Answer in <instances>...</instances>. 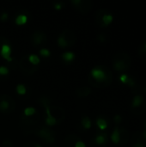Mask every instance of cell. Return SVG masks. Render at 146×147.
<instances>
[{"label":"cell","instance_id":"cell-19","mask_svg":"<svg viewBox=\"0 0 146 147\" xmlns=\"http://www.w3.org/2000/svg\"><path fill=\"white\" fill-rule=\"evenodd\" d=\"M15 90H16L17 94H19V95H21V96H23V95H25V94L27 93V89H26V87H25L23 84H19L16 86Z\"/></svg>","mask_w":146,"mask_h":147},{"label":"cell","instance_id":"cell-2","mask_svg":"<svg viewBox=\"0 0 146 147\" xmlns=\"http://www.w3.org/2000/svg\"><path fill=\"white\" fill-rule=\"evenodd\" d=\"M90 75H91V77L96 81V82H98V83H110L108 80V78L109 77H112V74L111 75H109V76H108V73L104 71V70H102V69H101V68H99V67H96V68H93L92 70H91V71H90Z\"/></svg>","mask_w":146,"mask_h":147},{"label":"cell","instance_id":"cell-17","mask_svg":"<svg viewBox=\"0 0 146 147\" xmlns=\"http://www.w3.org/2000/svg\"><path fill=\"white\" fill-rule=\"evenodd\" d=\"M28 61H29L32 65H37L40 64V58H39L37 55H35V54H30V55L28 56Z\"/></svg>","mask_w":146,"mask_h":147},{"label":"cell","instance_id":"cell-18","mask_svg":"<svg viewBox=\"0 0 146 147\" xmlns=\"http://www.w3.org/2000/svg\"><path fill=\"white\" fill-rule=\"evenodd\" d=\"M23 113H24V115H25V116L29 117V116H33V115L36 113V110H35V109L33 108V107H28V108H26V109H24Z\"/></svg>","mask_w":146,"mask_h":147},{"label":"cell","instance_id":"cell-33","mask_svg":"<svg viewBox=\"0 0 146 147\" xmlns=\"http://www.w3.org/2000/svg\"><path fill=\"white\" fill-rule=\"evenodd\" d=\"M145 92H146V87H145Z\"/></svg>","mask_w":146,"mask_h":147},{"label":"cell","instance_id":"cell-11","mask_svg":"<svg viewBox=\"0 0 146 147\" xmlns=\"http://www.w3.org/2000/svg\"><path fill=\"white\" fill-rule=\"evenodd\" d=\"M113 20H114V16H113L112 15H110V14H105V15H103L102 17V23H103V25H105V26L109 25V24L113 22Z\"/></svg>","mask_w":146,"mask_h":147},{"label":"cell","instance_id":"cell-31","mask_svg":"<svg viewBox=\"0 0 146 147\" xmlns=\"http://www.w3.org/2000/svg\"><path fill=\"white\" fill-rule=\"evenodd\" d=\"M35 147H42V146H36Z\"/></svg>","mask_w":146,"mask_h":147},{"label":"cell","instance_id":"cell-1","mask_svg":"<svg viewBox=\"0 0 146 147\" xmlns=\"http://www.w3.org/2000/svg\"><path fill=\"white\" fill-rule=\"evenodd\" d=\"M131 64V59H129V56L127 54L122 53L121 58H116V59L114 62V68L118 71H126L129 68V65Z\"/></svg>","mask_w":146,"mask_h":147},{"label":"cell","instance_id":"cell-5","mask_svg":"<svg viewBox=\"0 0 146 147\" xmlns=\"http://www.w3.org/2000/svg\"><path fill=\"white\" fill-rule=\"evenodd\" d=\"M120 80L122 84H127L130 87H133L135 85V81L133 78H131L129 76H127L126 74H121L120 76Z\"/></svg>","mask_w":146,"mask_h":147},{"label":"cell","instance_id":"cell-27","mask_svg":"<svg viewBox=\"0 0 146 147\" xmlns=\"http://www.w3.org/2000/svg\"><path fill=\"white\" fill-rule=\"evenodd\" d=\"M75 147H86V145L83 141H77L75 144Z\"/></svg>","mask_w":146,"mask_h":147},{"label":"cell","instance_id":"cell-3","mask_svg":"<svg viewBox=\"0 0 146 147\" xmlns=\"http://www.w3.org/2000/svg\"><path fill=\"white\" fill-rule=\"evenodd\" d=\"M0 54L1 56L7 61L11 62L12 61V58H11V47L9 44L7 43H3L1 46V49H0Z\"/></svg>","mask_w":146,"mask_h":147},{"label":"cell","instance_id":"cell-24","mask_svg":"<svg viewBox=\"0 0 146 147\" xmlns=\"http://www.w3.org/2000/svg\"><path fill=\"white\" fill-rule=\"evenodd\" d=\"M139 54L141 55V57L146 61V50L145 49V47L140 48V50H139Z\"/></svg>","mask_w":146,"mask_h":147},{"label":"cell","instance_id":"cell-14","mask_svg":"<svg viewBox=\"0 0 146 147\" xmlns=\"http://www.w3.org/2000/svg\"><path fill=\"white\" fill-rule=\"evenodd\" d=\"M81 124L83 127V128H85V129H89L91 127V125H92L91 124V121H90V119L88 116H84V117L82 118Z\"/></svg>","mask_w":146,"mask_h":147},{"label":"cell","instance_id":"cell-12","mask_svg":"<svg viewBox=\"0 0 146 147\" xmlns=\"http://www.w3.org/2000/svg\"><path fill=\"white\" fill-rule=\"evenodd\" d=\"M57 42H58V45H59L61 48H65V47H67L68 45H69L68 40L65 38L64 35H60V36L58 38Z\"/></svg>","mask_w":146,"mask_h":147},{"label":"cell","instance_id":"cell-4","mask_svg":"<svg viewBox=\"0 0 146 147\" xmlns=\"http://www.w3.org/2000/svg\"><path fill=\"white\" fill-rule=\"evenodd\" d=\"M46 107V124L49 127H52L54 125H56L57 123V120L56 118L52 115L51 113V109L48 104H45Z\"/></svg>","mask_w":146,"mask_h":147},{"label":"cell","instance_id":"cell-26","mask_svg":"<svg viewBox=\"0 0 146 147\" xmlns=\"http://www.w3.org/2000/svg\"><path fill=\"white\" fill-rule=\"evenodd\" d=\"M53 8H54L55 9L59 10V9H61L63 8V5H62V3H54V5H53Z\"/></svg>","mask_w":146,"mask_h":147},{"label":"cell","instance_id":"cell-32","mask_svg":"<svg viewBox=\"0 0 146 147\" xmlns=\"http://www.w3.org/2000/svg\"><path fill=\"white\" fill-rule=\"evenodd\" d=\"M145 49L146 50V43H145Z\"/></svg>","mask_w":146,"mask_h":147},{"label":"cell","instance_id":"cell-30","mask_svg":"<svg viewBox=\"0 0 146 147\" xmlns=\"http://www.w3.org/2000/svg\"><path fill=\"white\" fill-rule=\"evenodd\" d=\"M142 134H143V138H144L145 140H146V130H145V131L143 132Z\"/></svg>","mask_w":146,"mask_h":147},{"label":"cell","instance_id":"cell-28","mask_svg":"<svg viewBox=\"0 0 146 147\" xmlns=\"http://www.w3.org/2000/svg\"><path fill=\"white\" fill-rule=\"evenodd\" d=\"M133 147H145V145L141 142H137L133 145Z\"/></svg>","mask_w":146,"mask_h":147},{"label":"cell","instance_id":"cell-15","mask_svg":"<svg viewBox=\"0 0 146 147\" xmlns=\"http://www.w3.org/2000/svg\"><path fill=\"white\" fill-rule=\"evenodd\" d=\"M74 58H75V54L72 52H65L62 54V59L67 62L72 61L74 59Z\"/></svg>","mask_w":146,"mask_h":147},{"label":"cell","instance_id":"cell-22","mask_svg":"<svg viewBox=\"0 0 146 147\" xmlns=\"http://www.w3.org/2000/svg\"><path fill=\"white\" fill-rule=\"evenodd\" d=\"M9 68L7 66H4V65H1L0 66V75L2 76H5V75H8L9 74Z\"/></svg>","mask_w":146,"mask_h":147},{"label":"cell","instance_id":"cell-20","mask_svg":"<svg viewBox=\"0 0 146 147\" xmlns=\"http://www.w3.org/2000/svg\"><path fill=\"white\" fill-rule=\"evenodd\" d=\"M9 108V103L6 100H1L0 101V110L1 111H5Z\"/></svg>","mask_w":146,"mask_h":147},{"label":"cell","instance_id":"cell-8","mask_svg":"<svg viewBox=\"0 0 146 147\" xmlns=\"http://www.w3.org/2000/svg\"><path fill=\"white\" fill-rule=\"evenodd\" d=\"M43 37H44V34L41 33V32H35L33 35V39H32V41L34 44L35 45H39L40 43H42L43 41Z\"/></svg>","mask_w":146,"mask_h":147},{"label":"cell","instance_id":"cell-10","mask_svg":"<svg viewBox=\"0 0 146 147\" xmlns=\"http://www.w3.org/2000/svg\"><path fill=\"white\" fill-rule=\"evenodd\" d=\"M96 125L99 127V129L102 130V131L106 130L107 127H108V122L103 118H98L97 121H96Z\"/></svg>","mask_w":146,"mask_h":147},{"label":"cell","instance_id":"cell-23","mask_svg":"<svg viewBox=\"0 0 146 147\" xmlns=\"http://www.w3.org/2000/svg\"><path fill=\"white\" fill-rule=\"evenodd\" d=\"M114 121L116 124H120L122 121V117L120 115H116L114 117Z\"/></svg>","mask_w":146,"mask_h":147},{"label":"cell","instance_id":"cell-7","mask_svg":"<svg viewBox=\"0 0 146 147\" xmlns=\"http://www.w3.org/2000/svg\"><path fill=\"white\" fill-rule=\"evenodd\" d=\"M111 140L114 144H119L120 142V133L119 127H116L114 129V131L112 133V135H111Z\"/></svg>","mask_w":146,"mask_h":147},{"label":"cell","instance_id":"cell-6","mask_svg":"<svg viewBox=\"0 0 146 147\" xmlns=\"http://www.w3.org/2000/svg\"><path fill=\"white\" fill-rule=\"evenodd\" d=\"M144 103V97L140 95H137L133 97V102H132V106L133 108H139L140 106H142Z\"/></svg>","mask_w":146,"mask_h":147},{"label":"cell","instance_id":"cell-16","mask_svg":"<svg viewBox=\"0 0 146 147\" xmlns=\"http://www.w3.org/2000/svg\"><path fill=\"white\" fill-rule=\"evenodd\" d=\"M106 140H107V135L106 134H99L96 137L95 139V141L97 145H103L106 143Z\"/></svg>","mask_w":146,"mask_h":147},{"label":"cell","instance_id":"cell-9","mask_svg":"<svg viewBox=\"0 0 146 147\" xmlns=\"http://www.w3.org/2000/svg\"><path fill=\"white\" fill-rule=\"evenodd\" d=\"M90 93H91V89L89 87H83L78 89L77 90V95L79 96V97H86Z\"/></svg>","mask_w":146,"mask_h":147},{"label":"cell","instance_id":"cell-29","mask_svg":"<svg viewBox=\"0 0 146 147\" xmlns=\"http://www.w3.org/2000/svg\"><path fill=\"white\" fill-rule=\"evenodd\" d=\"M71 3H73V4H79V3H82V0H72L71 1Z\"/></svg>","mask_w":146,"mask_h":147},{"label":"cell","instance_id":"cell-25","mask_svg":"<svg viewBox=\"0 0 146 147\" xmlns=\"http://www.w3.org/2000/svg\"><path fill=\"white\" fill-rule=\"evenodd\" d=\"M9 17V15L6 13V12H3V14H1V16H0V19L3 21V22H5Z\"/></svg>","mask_w":146,"mask_h":147},{"label":"cell","instance_id":"cell-21","mask_svg":"<svg viewBox=\"0 0 146 147\" xmlns=\"http://www.w3.org/2000/svg\"><path fill=\"white\" fill-rule=\"evenodd\" d=\"M40 55L41 57L47 58V57H49V56L51 55V52H50L48 49H46V48H41V49L40 50Z\"/></svg>","mask_w":146,"mask_h":147},{"label":"cell","instance_id":"cell-13","mask_svg":"<svg viewBox=\"0 0 146 147\" xmlns=\"http://www.w3.org/2000/svg\"><path fill=\"white\" fill-rule=\"evenodd\" d=\"M15 22L17 25H23L28 22V16L26 15H19L16 16Z\"/></svg>","mask_w":146,"mask_h":147}]
</instances>
